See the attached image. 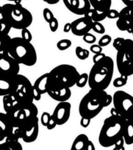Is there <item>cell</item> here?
<instances>
[{
	"instance_id": "cell-1",
	"label": "cell",
	"mask_w": 133,
	"mask_h": 150,
	"mask_svg": "<svg viewBox=\"0 0 133 150\" xmlns=\"http://www.w3.org/2000/svg\"><path fill=\"white\" fill-rule=\"evenodd\" d=\"M114 63L112 58L105 56L95 63L88 74V83L90 89L105 90L112 82Z\"/></svg>"
},
{
	"instance_id": "cell-2",
	"label": "cell",
	"mask_w": 133,
	"mask_h": 150,
	"mask_svg": "<svg viewBox=\"0 0 133 150\" xmlns=\"http://www.w3.org/2000/svg\"><path fill=\"white\" fill-rule=\"evenodd\" d=\"M79 74L77 69L72 65H59L49 73L47 89L58 91L64 88H71L75 85Z\"/></svg>"
},
{
	"instance_id": "cell-3",
	"label": "cell",
	"mask_w": 133,
	"mask_h": 150,
	"mask_svg": "<svg viewBox=\"0 0 133 150\" xmlns=\"http://www.w3.org/2000/svg\"><path fill=\"white\" fill-rule=\"evenodd\" d=\"M126 120L119 115L110 116L104 120L100 130L99 144L103 148H110L122 138Z\"/></svg>"
},
{
	"instance_id": "cell-4",
	"label": "cell",
	"mask_w": 133,
	"mask_h": 150,
	"mask_svg": "<svg viewBox=\"0 0 133 150\" xmlns=\"http://www.w3.org/2000/svg\"><path fill=\"white\" fill-rule=\"evenodd\" d=\"M7 49L9 55L19 64L31 67L36 64L37 54L35 48L30 42L26 41L21 37L11 38Z\"/></svg>"
},
{
	"instance_id": "cell-5",
	"label": "cell",
	"mask_w": 133,
	"mask_h": 150,
	"mask_svg": "<svg viewBox=\"0 0 133 150\" xmlns=\"http://www.w3.org/2000/svg\"><path fill=\"white\" fill-rule=\"evenodd\" d=\"M107 95L104 90L90 89L79 103L80 116L90 119L97 117L104 108Z\"/></svg>"
},
{
	"instance_id": "cell-6",
	"label": "cell",
	"mask_w": 133,
	"mask_h": 150,
	"mask_svg": "<svg viewBox=\"0 0 133 150\" xmlns=\"http://www.w3.org/2000/svg\"><path fill=\"white\" fill-rule=\"evenodd\" d=\"M2 18L13 29L21 30L28 28L33 23L31 12L20 4H7L2 6Z\"/></svg>"
},
{
	"instance_id": "cell-7",
	"label": "cell",
	"mask_w": 133,
	"mask_h": 150,
	"mask_svg": "<svg viewBox=\"0 0 133 150\" xmlns=\"http://www.w3.org/2000/svg\"><path fill=\"white\" fill-rule=\"evenodd\" d=\"M14 128L20 127L27 121L38 116L39 109L33 102H15L10 111L5 112Z\"/></svg>"
},
{
	"instance_id": "cell-8",
	"label": "cell",
	"mask_w": 133,
	"mask_h": 150,
	"mask_svg": "<svg viewBox=\"0 0 133 150\" xmlns=\"http://www.w3.org/2000/svg\"><path fill=\"white\" fill-rule=\"evenodd\" d=\"M112 102L119 116L125 120H133V96L124 91H117L112 96Z\"/></svg>"
},
{
	"instance_id": "cell-9",
	"label": "cell",
	"mask_w": 133,
	"mask_h": 150,
	"mask_svg": "<svg viewBox=\"0 0 133 150\" xmlns=\"http://www.w3.org/2000/svg\"><path fill=\"white\" fill-rule=\"evenodd\" d=\"M14 79L16 83V90L11 95L14 96L16 102H33V86L31 81L24 75L19 73L15 75Z\"/></svg>"
},
{
	"instance_id": "cell-10",
	"label": "cell",
	"mask_w": 133,
	"mask_h": 150,
	"mask_svg": "<svg viewBox=\"0 0 133 150\" xmlns=\"http://www.w3.org/2000/svg\"><path fill=\"white\" fill-rule=\"evenodd\" d=\"M20 64L9 54L0 52V76L12 77L20 72Z\"/></svg>"
},
{
	"instance_id": "cell-11",
	"label": "cell",
	"mask_w": 133,
	"mask_h": 150,
	"mask_svg": "<svg viewBox=\"0 0 133 150\" xmlns=\"http://www.w3.org/2000/svg\"><path fill=\"white\" fill-rule=\"evenodd\" d=\"M22 133L23 141L31 143L37 139L39 133V119L38 117L27 121L20 127Z\"/></svg>"
},
{
	"instance_id": "cell-12",
	"label": "cell",
	"mask_w": 133,
	"mask_h": 150,
	"mask_svg": "<svg viewBox=\"0 0 133 150\" xmlns=\"http://www.w3.org/2000/svg\"><path fill=\"white\" fill-rule=\"evenodd\" d=\"M116 65L119 74L130 76L133 75V59L122 49L117 51Z\"/></svg>"
},
{
	"instance_id": "cell-13",
	"label": "cell",
	"mask_w": 133,
	"mask_h": 150,
	"mask_svg": "<svg viewBox=\"0 0 133 150\" xmlns=\"http://www.w3.org/2000/svg\"><path fill=\"white\" fill-rule=\"evenodd\" d=\"M72 105L69 102H61L56 105L52 115L56 125L62 126L69 120L71 115Z\"/></svg>"
},
{
	"instance_id": "cell-14",
	"label": "cell",
	"mask_w": 133,
	"mask_h": 150,
	"mask_svg": "<svg viewBox=\"0 0 133 150\" xmlns=\"http://www.w3.org/2000/svg\"><path fill=\"white\" fill-rule=\"evenodd\" d=\"M93 21L86 17H81L71 23V30L74 35L83 36L92 29Z\"/></svg>"
},
{
	"instance_id": "cell-15",
	"label": "cell",
	"mask_w": 133,
	"mask_h": 150,
	"mask_svg": "<svg viewBox=\"0 0 133 150\" xmlns=\"http://www.w3.org/2000/svg\"><path fill=\"white\" fill-rule=\"evenodd\" d=\"M66 7L72 13L79 16L84 14L91 8L89 0H62Z\"/></svg>"
},
{
	"instance_id": "cell-16",
	"label": "cell",
	"mask_w": 133,
	"mask_h": 150,
	"mask_svg": "<svg viewBox=\"0 0 133 150\" xmlns=\"http://www.w3.org/2000/svg\"><path fill=\"white\" fill-rule=\"evenodd\" d=\"M116 26L122 31H127L129 34L132 33L133 27L130 17L129 7L126 6L119 12V16L116 21Z\"/></svg>"
},
{
	"instance_id": "cell-17",
	"label": "cell",
	"mask_w": 133,
	"mask_h": 150,
	"mask_svg": "<svg viewBox=\"0 0 133 150\" xmlns=\"http://www.w3.org/2000/svg\"><path fill=\"white\" fill-rule=\"evenodd\" d=\"M14 76L7 77L0 76V96H4L15 93L16 90V83Z\"/></svg>"
},
{
	"instance_id": "cell-18",
	"label": "cell",
	"mask_w": 133,
	"mask_h": 150,
	"mask_svg": "<svg viewBox=\"0 0 133 150\" xmlns=\"http://www.w3.org/2000/svg\"><path fill=\"white\" fill-rule=\"evenodd\" d=\"M13 131L14 127L7 114L0 112V142L4 140Z\"/></svg>"
},
{
	"instance_id": "cell-19",
	"label": "cell",
	"mask_w": 133,
	"mask_h": 150,
	"mask_svg": "<svg viewBox=\"0 0 133 150\" xmlns=\"http://www.w3.org/2000/svg\"><path fill=\"white\" fill-rule=\"evenodd\" d=\"M47 93L52 99L59 102L68 101L72 96L70 88H64L58 91H51L47 89Z\"/></svg>"
},
{
	"instance_id": "cell-20",
	"label": "cell",
	"mask_w": 133,
	"mask_h": 150,
	"mask_svg": "<svg viewBox=\"0 0 133 150\" xmlns=\"http://www.w3.org/2000/svg\"><path fill=\"white\" fill-rule=\"evenodd\" d=\"M89 139L85 134L79 135L72 144L71 150H87V144Z\"/></svg>"
},
{
	"instance_id": "cell-21",
	"label": "cell",
	"mask_w": 133,
	"mask_h": 150,
	"mask_svg": "<svg viewBox=\"0 0 133 150\" xmlns=\"http://www.w3.org/2000/svg\"><path fill=\"white\" fill-rule=\"evenodd\" d=\"M91 7L99 12H108L112 5V0H89Z\"/></svg>"
},
{
	"instance_id": "cell-22",
	"label": "cell",
	"mask_w": 133,
	"mask_h": 150,
	"mask_svg": "<svg viewBox=\"0 0 133 150\" xmlns=\"http://www.w3.org/2000/svg\"><path fill=\"white\" fill-rule=\"evenodd\" d=\"M123 137L127 145L133 144V120H126Z\"/></svg>"
},
{
	"instance_id": "cell-23",
	"label": "cell",
	"mask_w": 133,
	"mask_h": 150,
	"mask_svg": "<svg viewBox=\"0 0 133 150\" xmlns=\"http://www.w3.org/2000/svg\"><path fill=\"white\" fill-rule=\"evenodd\" d=\"M49 73L42 74L35 80L33 87H34L41 95L47 93V82L48 79Z\"/></svg>"
},
{
	"instance_id": "cell-24",
	"label": "cell",
	"mask_w": 133,
	"mask_h": 150,
	"mask_svg": "<svg viewBox=\"0 0 133 150\" xmlns=\"http://www.w3.org/2000/svg\"><path fill=\"white\" fill-rule=\"evenodd\" d=\"M11 40V38L9 34H7V35L0 34V52L9 54L7 49Z\"/></svg>"
},
{
	"instance_id": "cell-25",
	"label": "cell",
	"mask_w": 133,
	"mask_h": 150,
	"mask_svg": "<svg viewBox=\"0 0 133 150\" xmlns=\"http://www.w3.org/2000/svg\"><path fill=\"white\" fill-rule=\"evenodd\" d=\"M15 102L16 100L14 96L11 95V94L4 96V98H3V104H4V109L5 112L11 110L12 107H13Z\"/></svg>"
},
{
	"instance_id": "cell-26",
	"label": "cell",
	"mask_w": 133,
	"mask_h": 150,
	"mask_svg": "<svg viewBox=\"0 0 133 150\" xmlns=\"http://www.w3.org/2000/svg\"><path fill=\"white\" fill-rule=\"evenodd\" d=\"M119 49L123 50L130 58L133 59V40L131 39H125Z\"/></svg>"
},
{
	"instance_id": "cell-27",
	"label": "cell",
	"mask_w": 133,
	"mask_h": 150,
	"mask_svg": "<svg viewBox=\"0 0 133 150\" xmlns=\"http://www.w3.org/2000/svg\"><path fill=\"white\" fill-rule=\"evenodd\" d=\"M107 12H99L94 8H92V12L91 19L93 21H100L104 20L107 18Z\"/></svg>"
},
{
	"instance_id": "cell-28",
	"label": "cell",
	"mask_w": 133,
	"mask_h": 150,
	"mask_svg": "<svg viewBox=\"0 0 133 150\" xmlns=\"http://www.w3.org/2000/svg\"><path fill=\"white\" fill-rule=\"evenodd\" d=\"M75 54L79 60H84L89 57L90 52L87 49H84L81 47L78 46L75 49Z\"/></svg>"
},
{
	"instance_id": "cell-29",
	"label": "cell",
	"mask_w": 133,
	"mask_h": 150,
	"mask_svg": "<svg viewBox=\"0 0 133 150\" xmlns=\"http://www.w3.org/2000/svg\"><path fill=\"white\" fill-rule=\"evenodd\" d=\"M11 29L12 27L7 22V21L3 18L0 19V34L7 35L10 33Z\"/></svg>"
},
{
	"instance_id": "cell-30",
	"label": "cell",
	"mask_w": 133,
	"mask_h": 150,
	"mask_svg": "<svg viewBox=\"0 0 133 150\" xmlns=\"http://www.w3.org/2000/svg\"><path fill=\"white\" fill-rule=\"evenodd\" d=\"M88 81V74L87 73H82L79 74L78 79L76 81L75 85L77 86L78 87H84L85 86L87 85Z\"/></svg>"
},
{
	"instance_id": "cell-31",
	"label": "cell",
	"mask_w": 133,
	"mask_h": 150,
	"mask_svg": "<svg viewBox=\"0 0 133 150\" xmlns=\"http://www.w3.org/2000/svg\"><path fill=\"white\" fill-rule=\"evenodd\" d=\"M5 142L7 144L11 150H22L23 148L18 140H9L5 139Z\"/></svg>"
},
{
	"instance_id": "cell-32",
	"label": "cell",
	"mask_w": 133,
	"mask_h": 150,
	"mask_svg": "<svg viewBox=\"0 0 133 150\" xmlns=\"http://www.w3.org/2000/svg\"><path fill=\"white\" fill-rule=\"evenodd\" d=\"M128 76L125 75H121V76L116 78L113 81V86L115 87H122L125 86L127 83Z\"/></svg>"
},
{
	"instance_id": "cell-33",
	"label": "cell",
	"mask_w": 133,
	"mask_h": 150,
	"mask_svg": "<svg viewBox=\"0 0 133 150\" xmlns=\"http://www.w3.org/2000/svg\"><path fill=\"white\" fill-rule=\"evenodd\" d=\"M72 45V41L68 39H62L56 43V47L60 51H65Z\"/></svg>"
},
{
	"instance_id": "cell-34",
	"label": "cell",
	"mask_w": 133,
	"mask_h": 150,
	"mask_svg": "<svg viewBox=\"0 0 133 150\" xmlns=\"http://www.w3.org/2000/svg\"><path fill=\"white\" fill-rule=\"evenodd\" d=\"M92 29L97 34H103L105 33V28H104V25L100 22H98V21H93Z\"/></svg>"
},
{
	"instance_id": "cell-35",
	"label": "cell",
	"mask_w": 133,
	"mask_h": 150,
	"mask_svg": "<svg viewBox=\"0 0 133 150\" xmlns=\"http://www.w3.org/2000/svg\"><path fill=\"white\" fill-rule=\"evenodd\" d=\"M111 42H112L111 36L108 35V34H105V35H104L101 38L100 40H99V42H98V45L103 47H106L108 45H109Z\"/></svg>"
},
{
	"instance_id": "cell-36",
	"label": "cell",
	"mask_w": 133,
	"mask_h": 150,
	"mask_svg": "<svg viewBox=\"0 0 133 150\" xmlns=\"http://www.w3.org/2000/svg\"><path fill=\"white\" fill-rule=\"evenodd\" d=\"M43 16L44 20L47 23H49L53 18H55L52 11L48 8H45L43 11Z\"/></svg>"
},
{
	"instance_id": "cell-37",
	"label": "cell",
	"mask_w": 133,
	"mask_h": 150,
	"mask_svg": "<svg viewBox=\"0 0 133 150\" xmlns=\"http://www.w3.org/2000/svg\"><path fill=\"white\" fill-rule=\"evenodd\" d=\"M83 39L84 42L88 43V44H94L96 42V37L90 33L85 34L84 36H83Z\"/></svg>"
},
{
	"instance_id": "cell-38",
	"label": "cell",
	"mask_w": 133,
	"mask_h": 150,
	"mask_svg": "<svg viewBox=\"0 0 133 150\" xmlns=\"http://www.w3.org/2000/svg\"><path fill=\"white\" fill-rule=\"evenodd\" d=\"M21 38L24 40H26L27 42H31L33 39L32 34H31L29 30L27 28H25V29H21Z\"/></svg>"
},
{
	"instance_id": "cell-39",
	"label": "cell",
	"mask_w": 133,
	"mask_h": 150,
	"mask_svg": "<svg viewBox=\"0 0 133 150\" xmlns=\"http://www.w3.org/2000/svg\"><path fill=\"white\" fill-rule=\"evenodd\" d=\"M50 117H51V115L47 112H44L42 114V115H41L40 122L43 126L46 127L47 123H48Z\"/></svg>"
},
{
	"instance_id": "cell-40",
	"label": "cell",
	"mask_w": 133,
	"mask_h": 150,
	"mask_svg": "<svg viewBox=\"0 0 133 150\" xmlns=\"http://www.w3.org/2000/svg\"><path fill=\"white\" fill-rule=\"evenodd\" d=\"M49 29L51 32L55 33L57 30L59 28V21L56 18H53V20L49 23Z\"/></svg>"
},
{
	"instance_id": "cell-41",
	"label": "cell",
	"mask_w": 133,
	"mask_h": 150,
	"mask_svg": "<svg viewBox=\"0 0 133 150\" xmlns=\"http://www.w3.org/2000/svg\"><path fill=\"white\" fill-rule=\"evenodd\" d=\"M125 39L121 37H118L116 38L114 40L113 42V47H114V49L116 50V51H118V50L121 47L123 42H124Z\"/></svg>"
},
{
	"instance_id": "cell-42",
	"label": "cell",
	"mask_w": 133,
	"mask_h": 150,
	"mask_svg": "<svg viewBox=\"0 0 133 150\" xmlns=\"http://www.w3.org/2000/svg\"><path fill=\"white\" fill-rule=\"evenodd\" d=\"M124 144H125V140L123 137L120 139L118 142L115 143V144L114 145L115 146V148H114V150H125L124 148Z\"/></svg>"
},
{
	"instance_id": "cell-43",
	"label": "cell",
	"mask_w": 133,
	"mask_h": 150,
	"mask_svg": "<svg viewBox=\"0 0 133 150\" xmlns=\"http://www.w3.org/2000/svg\"><path fill=\"white\" fill-rule=\"evenodd\" d=\"M90 51L92 52H93L94 54H99V53L102 52L103 51V47H101L99 45L97 44H92L90 46Z\"/></svg>"
},
{
	"instance_id": "cell-44",
	"label": "cell",
	"mask_w": 133,
	"mask_h": 150,
	"mask_svg": "<svg viewBox=\"0 0 133 150\" xmlns=\"http://www.w3.org/2000/svg\"><path fill=\"white\" fill-rule=\"evenodd\" d=\"M56 126H57V125H56V122L54 119V118L53 117L52 115H51L50 118H49L48 123H47V126H46L47 129L48 130H52V129H54V128H55V127Z\"/></svg>"
},
{
	"instance_id": "cell-45",
	"label": "cell",
	"mask_w": 133,
	"mask_h": 150,
	"mask_svg": "<svg viewBox=\"0 0 133 150\" xmlns=\"http://www.w3.org/2000/svg\"><path fill=\"white\" fill-rule=\"evenodd\" d=\"M118 16H119V12L118 11L115 10V9L110 8L108 11V12H107V18H108L109 19H116V18H118Z\"/></svg>"
},
{
	"instance_id": "cell-46",
	"label": "cell",
	"mask_w": 133,
	"mask_h": 150,
	"mask_svg": "<svg viewBox=\"0 0 133 150\" xmlns=\"http://www.w3.org/2000/svg\"><path fill=\"white\" fill-rule=\"evenodd\" d=\"M92 119L88 118H85V117H81V119L80 121V124L81 126L84 127V128H87L90 124V121Z\"/></svg>"
},
{
	"instance_id": "cell-47",
	"label": "cell",
	"mask_w": 133,
	"mask_h": 150,
	"mask_svg": "<svg viewBox=\"0 0 133 150\" xmlns=\"http://www.w3.org/2000/svg\"><path fill=\"white\" fill-rule=\"evenodd\" d=\"M106 56L105 54H104V53H103V52H101V53H99V54H95V55L93 56V58H92L94 64L96 63L97 62L100 60L101 58H103L104 57V56Z\"/></svg>"
},
{
	"instance_id": "cell-48",
	"label": "cell",
	"mask_w": 133,
	"mask_h": 150,
	"mask_svg": "<svg viewBox=\"0 0 133 150\" xmlns=\"http://www.w3.org/2000/svg\"><path fill=\"white\" fill-rule=\"evenodd\" d=\"M41 96H42V95L38 91L34 88V87H33V98L34 100H35L36 101H39L41 99Z\"/></svg>"
},
{
	"instance_id": "cell-49",
	"label": "cell",
	"mask_w": 133,
	"mask_h": 150,
	"mask_svg": "<svg viewBox=\"0 0 133 150\" xmlns=\"http://www.w3.org/2000/svg\"><path fill=\"white\" fill-rule=\"evenodd\" d=\"M13 133L18 139L22 138V133L20 127H16V129L13 131Z\"/></svg>"
},
{
	"instance_id": "cell-50",
	"label": "cell",
	"mask_w": 133,
	"mask_h": 150,
	"mask_svg": "<svg viewBox=\"0 0 133 150\" xmlns=\"http://www.w3.org/2000/svg\"><path fill=\"white\" fill-rule=\"evenodd\" d=\"M112 102V96L108 94V95H107V98L105 104H104V108L108 107L109 105L111 104Z\"/></svg>"
},
{
	"instance_id": "cell-51",
	"label": "cell",
	"mask_w": 133,
	"mask_h": 150,
	"mask_svg": "<svg viewBox=\"0 0 133 150\" xmlns=\"http://www.w3.org/2000/svg\"><path fill=\"white\" fill-rule=\"evenodd\" d=\"M63 30H64V32L67 33H69V31L71 30V23H67L64 25V29H63Z\"/></svg>"
},
{
	"instance_id": "cell-52",
	"label": "cell",
	"mask_w": 133,
	"mask_h": 150,
	"mask_svg": "<svg viewBox=\"0 0 133 150\" xmlns=\"http://www.w3.org/2000/svg\"><path fill=\"white\" fill-rule=\"evenodd\" d=\"M87 149V150H95V149H96V148H95V146L94 144V143L90 140L88 142Z\"/></svg>"
},
{
	"instance_id": "cell-53",
	"label": "cell",
	"mask_w": 133,
	"mask_h": 150,
	"mask_svg": "<svg viewBox=\"0 0 133 150\" xmlns=\"http://www.w3.org/2000/svg\"><path fill=\"white\" fill-rule=\"evenodd\" d=\"M129 12H130V17H131V23L133 27V5L131 6H129Z\"/></svg>"
},
{
	"instance_id": "cell-54",
	"label": "cell",
	"mask_w": 133,
	"mask_h": 150,
	"mask_svg": "<svg viewBox=\"0 0 133 150\" xmlns=\"http://www.w3.org/2000/svg\"><path fill=\"white\" fill-rule=\"evenodd\" d=\"M122 1L126 6H131L133 5V0H122Z\"/></svg>"
},
{
	"instance_id": "cell-55",
	"label": "cell",
	"mask_w": 133,
	"mask_h": 150,
	"mask_svg": "<svg viewBox=\"0 0 133 150\" xmlns=\"http://www.w3.org/2000/svg\"><path fill=\"white\" fill-rule=\"evenodd\" d=\"M60 0H46V3L49 5H55L58 4Z\"/></svg>"
},
{
	"instance_id": "cell-56",
	"label": "cell",
	"mask_w": 133,
	"mask_h": 150,
	"mask_svg": "<svg viewBox=\"0 0 133 150\" xmlns=\"http://www.w3.org/2000/svg\"><path fill=\"white\" fill-rule=\"evenodd\" d=\"M110 115L112 116H116V115H119L118 111H116V109L114 108H112L110 109Z\"/></svg>"
},
{
	"instance_id": "cell-57",
	"label": "cell",
	"mask_w": 133,
	"mask_h": 150,
	"mask_svg": "<svg viewBox=\"0 0 133 150\" xmlns=\"http://www.w3.org/2000/svg\"><path fill=\"white\" fill-rule=\"evenodd\" d=\"M7 1H13V2H14V1H23V0H7Z\"/></svg>"
},
{
	"instance_id": "cell-58",
	"label": "cell",
	"mask_w": 133,
	"mask_h": 150,
	"mask_svg": "<svg viewBox=\"0 0 133 150\" xmlns=\"http://www.w3.org/2000/svg\"><path fill=\"white\" fill-rule=\"evenodd\" d=\"M1 11H2V6H0V14H1Z\"/></svg>"
},
{
	"instance_id": "cell-59",
	"label": "cell",
	"mask_w": 133,
	"mask_h": 150,
	"mask_svg": "<svg viewBox=\"0 0 133 150\" xmlns=\"http://www.w3.org/2000/svg\"><path fill=\"white\" fill-rule=\"evenodd\" d=\"M42 1H44V2H46V0H42Z\"/></svg>"
},
{
	"instance_id": "cell-60",
	"label": "cell",
	"mask_w": 133,
	"mask_h": 150,
	"mask_svg": "<svg viewBox=\"0 0 133 150\" xmlns=\"http://www.w3.org/2000/svg\"><path fill=\"white\" fill-rule=\"evenodd\" d=\"M131 34L133 35V30H132V33H131Z\"/></svg>"
}]
</instances>
